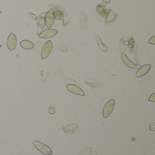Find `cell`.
I'll return each instance as SVG.
<instances>
[{"instance_id":"cell-26","label":"cell","mask_w":155,"mask_h":155,"mask_svg":"<svg viewBox=\"0 0 155 155\" xmlns=\"http://www.w3.org/2000/svg\"><path fill=\"white\" fill-rule=\"evenodd\" d=\"M1 11H0V14H1Z\"/></svg>"},{"instance_id":"cell-21","label":"cell","mask_w":155,"mask_h":155,"mask_svg":"<svg viewBox=\"0 0 155 155\" xmlns=\"http://www.w3.org/2000/svg\"><path fill=\"white\" fill-rule=\"evenodd\" d=\"M69 22V19H68V18H66V17H64L63 21L62 26H63V27H66V26L68 24Z\"/></svg>"},{"instance_id":"cell-14","label":"cell","mask_w":155,"mask_h":155,"mask_svg":"<svg viewBox=\"0 0 155 155\" xmlns=\"http://www.w3.org/2000/svg\"><path fill=\"white\" fill-rule=\"evenodd\" d=\"M97 11L99 13V15L100 16H105L107 15V10L106 8L103 6H102L101 5H98L97 7Z\"/></svg>"},{"instance_id":"cell-16","label":"cell","mask_w":155,"mask_h":155,"mask_svg":"<svg viewBox=\"0 0 155 155\" xmlns=\"http://www.w3.org/2000/svg\"><path fill=\"white\" fill-rule=\"evenodd\" d=\"M64 14L60 11H56L54 12L55 19L60 21L62 20L64 17Z\"/></svg>"},{"instance_id":"cell-17","label":"cell","mask_w":155,"mask_h":155,"mask_svg":"<svg viewBox=\"0 0 155 155\" xmlns=\"http://www.w3.org/2000/svg\"><path fill=\"white\" fill-rule=\"evenodd\" d=\"M97 42H98V45H99V48L103 51H105V50H106V51H107V45H105L102 42V40L100 39L98 36H97Z\"/></svg>"},{"instance_id":"cell-15","label":"cell","mask_w":155,"mask_h":155,"mask_svg":"<svg viewBox=\"0 0 155 155\" xmlns=\"http://www.w3.org/2000/svg\"><path fill=\"white\" fill-rule=\"evenodd\" d=\"M107 21L108 22H111L114 18L115 13L111 10H107Z\"/></svg>"},{"instance_id":"cell-24","label":"cell","mask_w":155,"mask_h":155,"mask_svg":"<svg viewBox=\"0 0 155 155\" xmlns=\"http://www.w3.org/2000/svg\"><path fill=\"white\" fill-rule=\"evenodd\" d=\"M148 43L150 44H151L155 45V36H153L152 37H151V38L150 39V40H149V42H148Z\"/></svg>"},{"instance_id":"cell-3","label":"cell","mask_w":155,"mask_h":155,"mask_svg":"<svg viewBox=\"0 0 155 155\" xmlns=\"http://www.w3.org/2000/svg\"><path fill=\"white\" fill-rule=\"evenodd\" d=\"M53 44L51 41H48L45 43L42 50V59L46 58L49 56L53 50Z\"/></svg>"},{"instance_id":"cell-5","label":"cell","mask_w":155,"mask_h":155,"mask_svg":"<svg viewBox=\"0 0 155 155\" xmlns=\"http://www.w3.org/2000/svg\"><path fill=\"white\" fill-rule=\"evenodd\" d=\"M17 40L16 35L13 33L11 32L10 34L7 41V45L10 50L15 49L17 47Z\"/></svg>"},{"instance_id":"cell-11","label":"cell","mask_w":155,"mask_h":155,"mask_svg":"<svg viewBox=\"0 0 155 155\" xmlns=\"http://www.w3.org/2000/svg\"><path fill=\"white\" fill-rule=\"evenodd\" d=\"M128 38L126 36H123V38L121 39L120 43V53H123L125 51L127 50L128 49Z\"/></svg>"},{"instance_id":"cell-12","label":"cell","mask_w":155,"mask_h":155,"mask_svg":"<svg viewBox=\"0 0 155 155\" xmlns=\"http://www.w3.org/2000/svg\"><path fill=\"white\" fill-rule=\"evenodd\" d=\"M36 21L38 23V28L37 30V35H39L42 32L43 29L45 25V21L43 17H40L36 19Z\"/></svg>"},{"instance_id":"cell-9","label":"cell","mask_w":155,"mask_h":155,"mask_svg":"<svg viewBox=\"0 0 155 155\" xmlns=\"http://www.w3.org/2000/svg\"><path fill=\"white\" fill-rule=\"evenodd\" d=\"M77 128H78V125L76 123H73L68 125L66 127L62 128V129L64 132L66 133L73 134L76 131Z\"/></svg>"},{"instance_id":"cell-6","label":"cell","mask_w":155,"mask_h":155,"mask_svg":"<svg viewBox=\"0 0 155 155\" xmlns=\"http://www.w3.org/2000/svg\"><path fill=\"white\" fill-rule=\"evenodd\" d=\"M66 87L68 91L71 92V93L76 94V95H80V96H85V93L82 91V89L76 85H73V84H67L66 85Z\"/></svg>"},{"instance_id":"cell-27","label":"cell","mask_w":155,"mask_h":155,"mask_svg":"<svg viewBox=\"0 0 155 155\" xmlns=\"http://www.w3.org/2000/svg\"><path fill=\"white\" fill-rule=\"evenodd\" d=\"M1 45H0V48H1Z\"/></svg>"},{"instance_id":"cell-2","label":"cell","mask_w":155,"mask_h":155,"mask_svg":"<svg viewBox=\"0 0 155 155\" xmlns=\"http://www.w3.org/2000/svg\"><path fill=\"white\" fill-rule=\"evenodd\" d=\"M115 108V100L111 99L106 103L103 110V115L104 118H108L112 113Z\"/></svg>"},{"instance_id":"cell-20","label":"cell","mask_w":155,"mask_h":155,"mask_svg":"<svg viewBox=\"0 0 155 155\" xmlns=\"http://www.w3.org/2000/svg\"><path fill=\"white\" fill-rule=\"evenodd\" d=\"M128 46L130 48H133L135 45L134 40L132 37H130L129 41Z\"/></svg>"},{"instance_id":"cell-1","label":"cell","mask_w":155,"mask_h":155,"mask_svg":"<svg viewBox=\"0 0 155 155\" xmlns=\"http://www.w3.org/2000/svg\"><path fill=\"white\" fill-rule=\"evenodd\" d=\"M34 146L39 151L46 155H53V151L50 148L46 145L37 141H34L33 142Z\"/></svg>"},{"instance_id":"cell-10","label":"cell","mask_w":155,"mask_h":155,"mask_svg":"<svg viewBox=\"0 0 155 155\" xmlns=\"http://www.w3.org/2000/svg\"><path fill=\"white\" fill-rule=\"evenodd\" d=\"M151 65L150 64L145 65L140 68L138 71L136 72V76L137 77H141L144 76L145 75L148 73L150 70Z\"/></svg>"},{"instance_id":"cell-19","label":"cell","mask_w":155,"mask_h":155,"mask_svg":"<svg viewBox=\"0 0 155 155\" xmlns=\"http://www.w3.org/2000/svg\"><path fill=\"white\" fill-rule=\"evenodd\" d=\"M59 49L61 51L63 52V53H66L68 51V48L66 45H60L59 46Z\"/></svg>"},{"instance_id":"cell-8","label":"cell","mask_w":155,"mask_h":155,"mask_svg":"<svg viewBox=\"0 0 155 155\" xmlns=\"http://www.w3.org/2000/svg\"><path fill=\"white\" fill-rule=\"evenodd\" d=\"M122 59L123 61L125 64L128 67L132 69H139L141 67L140 65H135L133 62L130 60L128 56L125 54H123L122 55Z\"/></svg>"},{"instance_id":"cell-23","label":"cell","mask_w":155,"mask_h":155,"mask_svg":"<svg viewBox=\"0 0 155 155\" xmlns=\"http://www.w3.org/2000/svg\"><path fill=\"white\" fill-rule=\"evenodd\" d=\"M149 101L150 102H155V93H153V94L150 96V97H149V99H148Z\"/></svg>"},{"instance_id":"cell-22","label":"cell","mask_w":155,"mask_h":155,"mask_svg":"<svg viewBox=\"0 0 155 155\" xmlns=\"http://www.w3.org/2000/svg\"><path fill=\"white\" fill-rule=\"evenodd\" d=\"M150 129L151 130H152V131H155V123L154 120H153V122L150 124Z\"/></svg>"},{"instance_id":"cell-18","label":"cell","mask_w":155,"mask_h":155,"mask_svg":"<svg viewBox=\"0 0 155 155\" xmlns=\"http://www.w3.org/2000/svg\"><path fill=\"white\" fill-rule=\"evenodd\" d=\"M43 43L41 41H38L36 43L34 46V49H35V51L37 53H40L42 50V47H43Z\"/></svg>"},{"instance_id":"cell-7","label":"cell","mask_w":155,"mask_h":155,"mask_svg":"<svg viewBox=\"0 0 155 155\" xmlns=\"http://www.w3.org/2000/svg\"><path fill=\"white\" fill-rule=\"evenodd\" d=\"M58 33V31L55 29H48L42 32L38 37L44 39L50 38L55 36Z\"/></svg>"},{"instance_id":"cell-25","label":"cell","mask_w":155,"mask_h":155,"mask_svg":"<svg viewBox=\"0 0 155 155\" xmlns=\"http://www.w3.org/2000/svg\"><path fill=\"white\" fill-rule=\"evenodd\" d=\"M49 112L50 114H54L55 113V110L54 108L50 107L49 109Z\"/></svg>"},{"instance_id":"cell-13","label":"cell","mask_w":155,"mask_h":155,"mask_svg":"<svg viewBox=\"0 0 155 155\" xmlns=\"http://www.w3.org/2000/svg\"><path fill=\"white\" fill-rule=\"evenodd\" d=\"M21 47L26 50L32 49L34 47V44L32 42L28 40H23L20 43Z\"/></svg>"},{"instance_id":"cell-4","label":"cell","mask_w":155,"mask_h":155,"mask_svg":"<svg viewBox=\"0 0 155 155\" xmlns=\"http://www.w3.org/2000/svg\"><path fill=\"white\" fill-rule=\"evenodd\" d=\"M45 25L48 28L51 27L55 22L54 12L53 9H50L45 15Z\"/></svg>"}]
</instances>
